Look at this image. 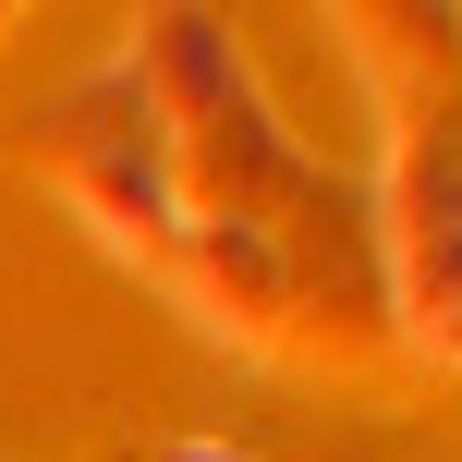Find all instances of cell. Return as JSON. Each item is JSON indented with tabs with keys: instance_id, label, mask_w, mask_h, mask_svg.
Listing matches in <instances>:
<instances>
[{
	"instance_id": "cell-1",
	"label": "cell",
	"mask_w": 462,
	"mask_h": 462,
	"mask_svg": "<svg viewBox=\"0 0 462 462\" xmlns=\"http://www.w3.org/2000/svg\"><path fill=\"white\" fill-rule=\"evenodd\" d=\"M159 462H244V450H231V439H171Z\"/></svg>"
}]
</instances>
